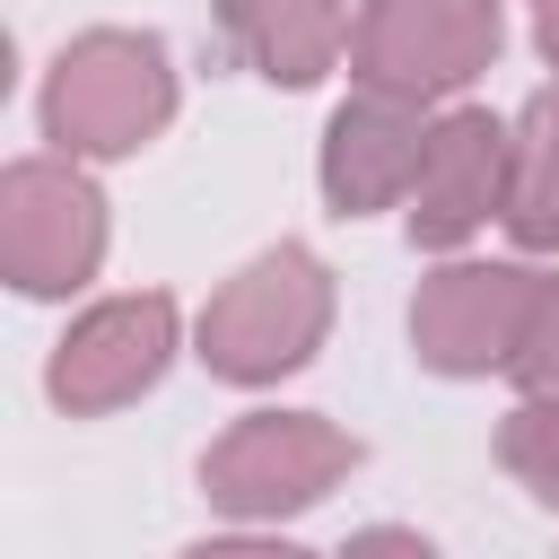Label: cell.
<instances>
[{
	"mask_svg": "<svg viewBox=\"0 0 559 559\" xmlns=\"http://www.w3.org/2000/svg\"><path fill=\"white\" fill-rule=\"evenodd\" d=\"M515 245H559V87H542L507 131V210Z\"/></svg>",
	"mask_w": 559,
	"mask_h": 559,
	"instance_id": "obj_11",
	"label": "cell"
},
{
	"mask_svg": "<svg viewBox=\"0 0 559 559\" xmlns=\"http://www.w3.org/2000/svg\"><path fill=\"white\" fill-rule=\"evenodd\" d=\"M175 114V70L157 35H79L52 61L44 87V131L70 157H131L157 140V122Z\"/></svg>",
	"mask_w": 559,
	"mask_h": 559,
	"instance_id": "obj_1",
	"label": "cell"
},
{
	"mask_svg": "<svg viewBox=\"0 0 559 559\" xmlns=\"http://www.w3.org/2000/svg\"><path fill=\"white\" fill-rule=\"evenodd\" d=\"M166 358H175V297H157V288L148 297H114L61 341L52 402L61 411H122L131 393H148L166 376Z\"/></svg>",
	"mask_w": 559,
	"mask_h": 559,
	"instance_id": "obj_7",
	"label": "cell"
},
{
	"mask_svg": "<svg viewBox=\"0 0 559 559\" xmlns=\"http://www.w3.org/2000/svg\"><path fill=\"white\" fill-rule=\"evenodd\" d=\"M341 472H358V437L323 428L314 411H253L210 445L201 489L236 515H280V507H314Z\"/></svg>",
	"mask_w": 559,
	"mask_h": 559,
	"instance_id": "obj_4",
	"label": "cell"
},
{
	"mask_svg": "<svg viewBox=\"0 0 559 559\" xmlns=\"http://www.w3.org/2000/svg\"><path fill=\"white\" fill-rule=\"evenodd\" d=\"M533 393H559V280H542V297H533V323H524V341H515V358H507Z\"/></svg>",
	"mask_w": 559,
	"mask_h": 559,
	"instance_id": "obj_13",
	"label": "cell"
},
{
	"mask_svg": "<svg viewBox=\"0 0 559 559\" xmlns=\"http://www.w3.org/2000/svg\"><path fill=\"white\" fill-rule=\"evenodd\" d=\"M0 253H9V280L26 297H61L96 271L105 253V201L79 166H9V210H0Z\"/></svg>",
	"mask_w": 559,
	"mask_h": 559,
	"instance_id": "obj_5",
	"label": "cell"
},
{
	"mask_svg": "<svg viewBox=\"0 0 559 559\" xmlns=\"http://www.w3.org/2000/svg\"><path fill=\"white\" fill-rule=\"evenodd\" d=\"M419 148H428V131H419V105L411 96H384V87L349 96L332 114V140H323V192H332V210L341 218H367V210L411 201Z\"/></svg>",
	"mask_w": 559,
	"mask_h": 559,
	"instance_id": "obj_9",
	"label": "cell"
},
{
	"mask_svg": "<svg viewBox=\"0 0 559 559\" xmlns=\"http://www.w3.org/2000/svg\"><path fill=\"white\" fill-rule=\"evenodd\" d=\"M542 52H550V61H559V0H550V9H542Z\"/></svg>",
	"mask_w": 559,
	"mask_h": 559,
	"instance_id": "obj_14",
	"label": "cell"
},
{
	"mask_svg": "<svg viewBox=\"0 0 559 559\" xmlns=\"http://www.w3.org/2000/svg\"><path fill=\"white\" fill-rule=\"evenodd\" d=\"M498 454H507V472H515L542 507H559V393H533V402L507 419Z\"/></svg>",
	"mask_w": 559,
	"mask_h": 559,
	"instance_id": "obj_12",
	"label": "cell"
},
{
	"mask_svg": "<svg viewBox=\"0 0 559 559\" xmlns=\"http://www.w3.org/2000/svg\"><path fill=\"white\" fill-rule=\"evenodd\" d=\"M323 323H332V280H323V262L297 253V245H280V253H262L253 271H236V280L210 297V314H201V358H210L227 384H271V376H288V367L314 358Z\"/></svg>",
	"mask_w": 559,
	"mask_h": 559,
	"instance_id": "obj_2",
	"label": "cell"
},
{
	"mask_svg": "<svg viewBox=\"0 0 559 559\" xmlns=\"http://www.w3.org/2000/svg\"><path fill=\"white\" fill-rule=\"evenodd\" d=\"M533 297H542L533 271L454 262V271H437V280L419 288V306H411V341H419V358L445 367V376L507 367L515 341H524V323H533Z\"/></svg>",
	"mask_w": 559,
	"mask_h": 559,
	"instance_id": "obj_6",
	"label": "cell"
},
{
	"mask_svg": "<svg viewBox=\"0 0 559 559\" xmlns=\"http://www.w3.org/2000/svg\"><path fill=\"white\" fill-rule=\"evenodd\" d=\"M489 210H507V122L463 105L428 131L419 183H411V236L419 245H463Z\"/></svg>",
	"mask_w": 559,
	"mask_h": 559,
	"instance_id": "obj_8",
	"label": "cell"
},
{
	"mask_svg": "<svg viewBox=\"0 0 559 559\" xmlns=\"http://www.w3.org/2000/svg\"><path fill=\"white\" fill-rule=\"evenodd\" d=\"M218 26L271 87H314L349 52V9L341 0H218Z\"/></svg>",
	"mask_w": 559,
	"mask_h": 559,
	"instance_id": "obj_10",
	"label": "cell"
},
{
	"mask_svg": "<svg viewBox=\"0 0 559 559\" xmlns=\"http://www.w3.org/2000/svg\"><path fill=\"white\" fill-rule=\"evenodd\" d=\"M489 52H498V0H367V17L349 26L358 87H384L411 105L480 79Z\"/></svg>",
	"mask_w": 559,
	"mask_h": 559,
	"instance_id": "obj_3",
	"label": "cell"
}]
</instances>
